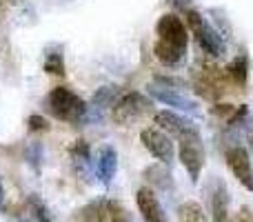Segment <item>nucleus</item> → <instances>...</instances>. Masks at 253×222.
<instances>
[{
  "label": "nucleus",
  "instance_id": "8",
  "mask_svg": "<svg viewBox=\"0 0 253 222\" xmlns=\"http://www.w3.org/2000/svg\"><path fill=\"white\" fill-rule=\"evenodd\" d=\"M153 122H156L162 131H169L171 135H175L178 140L187 138V135L200 133L198 127L193 125L191 120H187V118L178 116V113H173V111H158L156 116H153Z\"/></svg>",
  "mask_w": 253,
  "mask_h": 222
},
{
  "label": "nucleus",
  "instance_id": "27",
  "mask_svg": "<svg viewBox=\"0 0 253 222\" xmlns=\"http://www.w3.org/2000/svg\"><path fill=\"white\" fill-rule=\"evenodd\" d=\"M247 113H249V107L247 105H242V107H236V111H233V116L229 118V122H227V127L229 129H233V127H238L242 120L247 118Z\"/></svg>",
  "mask_w": 253,
  "mask_h": 222
},
{
  "label": "nucleus",
  "instance_id": "18",
  "mask_svg": "<svg viewBox=\"0 0 253 222\" xmlns=\"http://www.w3.org/2000/svg\"><path fill=\"white\" fill-rule=\"evenodd\" d=\"M209 16L213 18V29L218 31V34L222 36L224 40H227V38H231V34H233V27H231V22H229L227 13H224L222 9L213 7V9H209Z\"/></svg>",
  "mask_w": 253,
  "mask_h": 222
},
{
  "label": "nucleus",
  "instance_id": "25",
  "mask_svg": "<svg viewBox=\"0 0 253 222\" xmlns=\"http://www.w3.org/2000/svg\"><path fill=\"white\" fill-rule=\"evenodd\" d=\"M187 22H189V29H191V34H198V31H200V27L205 25L207 20L196 11V9H189V11H187Z\"/></svg>",
  "mask_w": 253,
  "mask_h": 222
},
{
  "label": "nucleus",
  "instance_id": "9",
  "mask_svg": "<svg viewBox=\"0 0 253 222\" xmlns=\"http://www.w3.org/2000/svg\"><path fill=\"white\" fill-rule=\"evenodd\" d=\"M135 202H138V211L144 222H169L160 200H158L156 193H153V189L140 187L138 191H135Z\"/></svg>",
  "mask_w": 253,
  "mask_h": 222
},
{
  "label": "nucleus",
  "instance_id": "23",
  "mask_svg": "<svg viewBox=\"0 0 253 222\" xmlns=\"http://www.w3.org/2000/svg\"><path fill=\"white\" fill-rule=\"evenodd\" d=\"M27 162L34 167V171H40V162H42V144L31 142L27 147Z\"/></svg>",
  "mask_w": 253,
  "mask_h": 222
},
{
  "label": "nucleus",
  "instance_id": "5",
  "mask_svg": "<svg viewBox=\"0 0 253 222\" xmlns=\"http://www.w3.org/2000/svg\"><path fill=\"white\" fill-rule=\"evenodd\" d=\"M140 140H142L144 149H147L153 158H158L162 165L169 167L171 162H173V142H171L169 135H165L160 129H142Z\"/></svg>",
  "mask_w": 253,
  "mask_h": 222
},
{
  "label": "nucleus",
  "instance_id": "30",
  "mask_svg": "<svg viewBox=\"0 0 253 222\" xmlns=\"http://www.w3.org/2000/svg\"><path fill=\"white\" fill-rule=\"evenodd\" d=\"M171 4H175V7H180V9H187L189 11V2H191V0H169Z\"/></svg>",
  "mask_w": 253,
  "mask_h": 222
},
{
  "label": "nucleus",
  "instance_id": "6",
  "mask_svg": "<svg viewBox=\"0 0 253 222\" xmlns=\"http://www.w3.org/2000/svg\"><path fill=\"white\" fill-rule=\"evenodd\" d=\"M158 36H160V40H165V43L187 51L189 31H187V27H184V22L180 20L175 13H165V16L158 20Z\"/></svg>",
  "mask_w": 253,
  "mask_h": 222
},
{
  "label": "nucleus",
  "instance_id": "31",
  "mask_svg": "<svg viewBox=\"0 0 253 222\" xmlns=\"http://www.w3.org/2000/svg\"><path fill=\"white\" fill-rule=\"evenodd\" d=\"M4 209V189H2V184H0V211Z\"/></svg>",
  "mask_w": 253,
  "mask_h": 222
},
{
  "label": "nucleus",
  "instance_id": "22",
  "mask_svg": "<svg viewBox=\"0 0 253 222\" xmlns=\"http://www.w3.org/2000/svg\"><path fill=\"white\" fill-rule=\"evenodd\" d=\"M107 211H109V222H131V216L120 202L109 200L107 202Z\"/></svg>",
  "mask_w": 253,
  "mask_h": 222
},
{
  "label": "nucleus",
  "instance_id": "13",
  "mask_svg": "<svg viewBox=\"0 0 253 222\" xmlns=\"http://www.w3.org/2000/svg\"><path fill=\"white\" fill-rule=\"evenodd\" d=\"M71 160H74V169L80 180L91 182V160H89V144L84 140H76L71 147Z\"/></svg>",
  "mask_w": 253,
  "mask_h": 222
},
{
  "label": "nucleus",
  "instance_id": "24",
  "mask_svg": "<svg viewBox=\"0 0 253 222\" xmlns=\"http://www.w3.org/2000/svg\"><path fill=\"white\" fill-rule=\"evenodd\" d=\"M153 83L160 85V87H169V89H171V87H178V89L189 87L187 80L175 78V76H153Z\"/></svg>",
  "mask_w": 253,
  "mask_h": 222
},
{
  "label": "nucleus",
  "instance_id": "4",
  "mask_svg": "<svg viewBox=\"0 0 253 222\" xmlns=\"http://www.w3.org/2000/svg\"><path fill=\"white\" fill-rule=\"evenodd\" d=\"M149 93H151L153 100L162 102V105L171 107V109L191 113V116H200V105H198L196 100H191L189 96H184V93L175 91V89L160 87V85H151V87H149Z\"/></svg>",
  "mask_w": 253,
  "mask_h": 222
},
{
  "label": "nucleus",
  "instance_id": "28",
  "mask_svg": "<svg viewBox=\"0 0 253 222\" xmlns=\"http://www.w3.org/2000/svg\"><path fill=\"white\" fill-rule=\"evenodd\" d=\"M233 111H236V107L229 105V102H224V105H215V107H213V113H215V116H220V118H231V116H233Z\"/></svg>",
  "mask_w": 253,
  "mask_h": 222
},
{
  "label": "nucleus",
  "instance_id": "16",
  "mask_svg": "<svg viewBox=\"0 0 253 222\" xmlns=\"http://www.w3.org/2000/svg\"><path fill=\"white\" fill-rule=\"evenodd\" d=\"M227 74L231 76V80L238 85V87H245L247 78H249V62H247V56H238L229 62Z\"/></svg>",
  "mask_w": 253,
  "mask_h": 222
},
{
  "label": "nucleus",
  "instance_id": "17",
  "mask_svg": "<svg viewBox=\"0 0 253 222\" xmlns=\"http://www.w3.org/2000/svg\"><path fill=\"white\" fill-rule=\"evenodd\" d=\"M178 222H207V214L198 202H184L178 209Z\"/></svg>",
  "mask_w": 253,
  "mask_h": 222
},
{
  "label": "nucleus",
  "instance_id": "21",
  "mask_svg": "<svg viewBox=\"0 0 253 222\" xmlns=\"http://www.w3.org/2000/svg\"><path fill=\"white\" fill-rule=\"evenodd\" d=\"M44 71L51 76H65V60L60 53H47L44 58Z\"/></svg>",
  "mask_w": 253,
  "mask_h": 222
},
{
  "label": "nucleus",
  "instance_id": "20",
  "mask_svg": "<svg viewBox=\"0 0 253 222\" xmlns=\"http://www.w3.org/2000/svg\"><path fill=\"white\" fill-rule=\"evenodd\" d=\"M29 207H31V216L36 218V222H53L47 207H44V202L38 196H29Z\"/></svg>",
  "mask_w": 253,
  "mask_h": 222
},
{
  "label": "nucleus",
  "instance_id": "10",
  "mask_svg": "<svg viewBox=\"0 0 253 222\" xmlns=\"http://www.w3.org/2000/svg\"><path fill=\"white\" fill-rule=\"evenodd\" d=\"M193 36L198 38V44H200V49L207 53V56L222 58L224 53H227L224 38L213 29V25H211V22H205V25L200 27V31H198V34H193Z\"/></svg>",
  "mask_w": 253,
  "mask_h": 222
},
{
  "label": "nucleus",
  "instance_id": "3",
  "mask_svg": "<svg viewBox=\"0 0 253 222\" xmlns=\"http://www.w3.org/2000/svg\"><path fill=\"white\" fill-rule=\"evenodd\" d=\"M180 160H182L184 169L189 171L191 182H198L205 167V144H202L200 133L187 135L180 140Z\"/></svg>",
  "mask_w": 253,
  "mask_h": 222
},
{
  "label": "nucleus",
  "instance_id": "2",
  "mask_svg": "<svg viewBox=\"0 0 253 222\" xmlns=\"http://www.w3.org/2000/svg\"><path fill=\"white\" fill-rule=\"evenodd\" d=\"M151 100L144 98L138 91H129L125 96H120L114 105V120L118 125H131L133 120H140L144 113L151 111Z\"/></svg>",
  "mask_w": 253,
  "mask_h": 222
},
{
  "label": "nucleus",
  "instance_id": "19",
  "mask_svg": "<svg viewBox=\"0 0 253 222\" xmlns=\"http://www.w3.org/2000/svg\"><path fill=\"white\" fill-rule=\"evenodd\" d=\"M116 96H118V89L107 85V87H100L91 98V105L102 109V107H114L116 105Z\"/></svg>",
  "mask_w": 253,
  "mask_h": 222
},
{
  "label": "nucleus",
  "instance_id": "7",
  "mask_svg": "<svg viewBox=\"0 0 253 222\" xmlns=\"http://www.w3.org/2000/svg\"><path fill=\"white\" fill-rule=\"evenodd\" d=\"M227 165H229V169H231V174L238 178V182H240L242 187H247L249 191H253V167H251L247 149L240 147V144L227 149Z\"/></svg>",
  "mask_w": 253,
  "mask_h": 222
},
{
  "label": "nucleus",
  "instance_id": "29",
  "mask_svg": "<svg viewBox=\"0 0 253 222\" xmlns=\"http://www.w3.org/2000/svg\"><path fill=\"white\" fill-rule=\"evenodd\" d=\"M238 222H253V209L251 207H242L238 214Z\"/></svg>",
  "mask_w": 253,
  "mask_h": 222
},
{
  "label": "nucleus",
  "instance_id": "32",
  "mask_svg": "<svg viewBox=\"0 0 253 222\" xmlns=\"http://www.w3.org/2000/svg\"><path fill=\"white\" fill-rule=\"evenodd\" d=\"M9 2H11V4H22L25 0H9Z\"/></svg>",
  "mask_w": 253,
  "mask_h": 222
},
{
  "label": "nucleus",
  "instance_id": "15",
  "mask_svg": "<svg viewBox=\"0 0 253 222\" xmlns=\"http://www.w3.org/2000/svg\"><path fill=\"white\" fill-rule=\"evenodd\" d=\"M144 180H149V182H153V187L156 189H162V191H167V189L171 187V171L167 165H151L144 169Z\"/></svg>",
  "mask_w": 253,
  "mask_h": 222
},
{
  "label": "nucleus",
  "instance_id": "26",
  "mask_svg": "<svg viewBox=\"0 0 253 222\" xmlns=\"http://www.w3.org/2000/svg\"><path fill=\"white\" fill-rule=\"evenodd\" d=\"M27 127H29V131H47L49 122H47V118L34 113V116H29V120H27Z\"/></svg>",
  "mask_w": 253,
  "mask_h": 222
},
{
  "label": "nucleus",
  "instance_id": "33",
  "mask_svg": "<svg viewBox=\"0 0 253 222\" xmlns=\"http://www.w3.org/2000/svg\"><path fill=\"white\" fill-rule=\"evenodd\" d=\"M251 144H253V135H251Z\"/></svg>",
  "mask_w": 253,
  "mask_h": 222
},
{
  "label": "nucleus",
  "instance_id": "14",
  "mask_svg": "<svg viewBox=\"0 0 253 222\" xmlns=\"http://www.w3.org/2000/svg\"><path fill=\"white\" fill-rule=\"evenodd\" d=\"M153 53L165 67H178L184 58V49L173 47V44L165 43V40H158L156 47H153Z\"/></svg>",
  "mask_w": 253,
  "mask_h": 222
},
{
  "label": "nucleus",
  "instance_id": "11",
  "mask_svg": "<svg viewBox=\"0 0 253 222\" xmlns=\"http://www.w3.org/2000/svg\"><path fill=\"white\" fill-rule=\"evenodd\" d=\"M209 205L213 222H229V191L222 180L215 178L209 189Z\"/></svg>",
  "mask_w": 253,
  "mask_h": 222
},
{
  "label": "nucleus",
  "instance_id": "12",
  "mask_svg": "<svg viewBox=\"0 0 253 222\" xmlns=\"http://www.w3.org/2000/svg\"><path fill=\"white\" fill-rule=\"evenodd\" d=\"M116 167H118V153H116L114 147H102L100 153H98V160H96V174L100 178V182L105 187H109L111 180L116 176Z\"/></svg>",
  "mask_w": 253,
  "mask_h": 222
},
{
  "label": "nucleus",
  "instance_id": "1",
  "mask_svg": "<svg viewBox=\"0 0 253 222\" xmlns=\"http://www.w3.org/2000/svg\"><path fill=\"white\" fill-rule=\"evenodd\" d=\"M47 105H49V111H51L58 120L74 122V125L83 122L84 116H87V109H89L83 98L76 96V93L67 87L51 89L47 96Z\"/></svg>",
  "mask_w": 253,
  "mask_h": 222
}]
</instances>
